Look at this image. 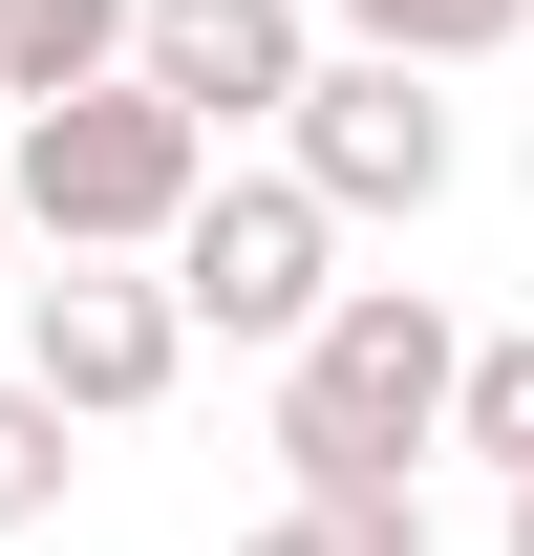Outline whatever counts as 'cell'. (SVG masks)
<instances>
[{"label":"cell","mask_w":534,"mask_h":556,"mask_svg":"<svg viewBox=\"0 0 534 556\" xmlns=\"http://www.w3.org/2000/svg\"><path fill=\"white\" fill-rule=\"evenodd\" d=\"M0 22H22V0H0Z\"/></svg>","instance_id":"obj_14"},{"label":"cell","mask_w":534,"mask_h":556,"mask_svg":"<svg viewBox=\"0 0 534 556\" xmlns=\"http://www.w3.org/2000/svg\"><path fill=\"white\" fill-rule=\"evenodd\" d=\"M236 556H428V514H300V492H278Z\"/></svg>","instance_id":"obj_11"},{"label":"cell","mask_w":534,"mask_h":556,"mask_svg":"<svg viewBox=\"0 0 534 556\" xmlns=\"http://www.w3.org/2000/svg\"><path fill=\"white\" fill-rule=\"evenodd\" d=\"M492 556H534V492H513V514H492Z\"/></svg>","instance_id":"obj_12"},{"label":"cell","mask_w":534,"mask_h":556,"mask_svg":"<svg viewBox=\"0 0 534 556\" xmlns=\"http://www.w3.org/2000/svg\"><path fill=\"white\" fill-rule=\"evenodd\" d=\"M342 43H364V65H492V43H534V0H342Z\"/></svg>","instance_id":"obj_8"},{"label":"cell","mask_w":534,"mask_h":556,"mask_svg":"<svg viewBox=\"0 0 534 556\" xmlns=\"http://www.w3.org/2000/svg\"><path fill=\"white\" fill-rule=\"evenodd\" d=\"M150 0H22L0 22V108H86V86H129Z\"/></svg>","instance_id":"obj_7"},{"label":"cell","mask_w":534,"mask_h":556,"mask_svg":"<svg viewBox=\"0 0 534 556\" xmlns=\"http://www.w3.org/2000/svg\"><path fill=\"white\" fill-rule=\"evenodd\" d=\"M0 193H22L43 257H171L193 193H214V129L171 86H86V108H22L0 129Z\"/></svg>","instance_id":"obj_2"},{"label":"cell","mask_w":534,"mask_h":556,"mask_svg":"<svg viewBox=\"0 0 534 556\" xmlns=\"http://www.w3.org/2000/svg\"><path fill=\"white\" fill-rule=\"evenodd\" d=\"M171 364H193L171 278H129V257H65V278H22V386H43L65 428H129V407H171Z\"/></svg>","instance_id":"obj_5"},{"label":"cell","mask_w":534,"mask_h":556,"mask_svg":"<svg viewBox=\"0 0 534 556\" xmlns=\"http://www.w3.org/2000/svg\"><path fill=\"white\" fill-rule=\"evenodd\" d=\"M278 172H300L321 214H406V236H428V214H449V86L342 43V65L278 108Z\"/></svg>","instance_id":"obj_4"},{"label":"cell","mask_w":534,"mask_h":556,"mask_svg":"<svg viewBox=\"0 0 534 556\" xmlns=\"http://www.w3.org/2000/svg\"><path fill=\"white\" fill-rule=\"evenodd\" d=\"M449 450H492V471L534 492V321H513V343H470V386H449Z\"/></svg>","instance_id":"obj_9"},{"label":"cell","mask_w":534,"mask_h":556,"mask_svg":"<svg viewBox=\"0 0 534 556\" xmlns=\"http://www.w3.org/2000/svg\"><path fill=\"white\" fill-rule=\"evenodd\" d=\"M321 257H342V214L300 193V172H214L193 236H171L150 278H171V321H193V343H278V364H300V343H321V300H342Z\"/></svg>","instance_id":"obj_3"},{"label":"cell","mask_w":534,"mask_h":556,"mask_svg":"<svg viewBox=\"0 0 534 556\" xmlns=\"http://www.w3.org/2000/svg\"><path fill=\"white\" fill-rule=\"evenodd\" d=\"M129 86H171V108H193V129L236 150V129H278V108L321 86V43H300V0H150Z\"/></svg>","instance_id":"obj_6"},{"label":"cell","mask_w":534,"mask_h":556,"mask_svg":"<svg viewBox=\"0 0 534 556\" xmlns=\"http://www.w3.org/2000/svg\"><path fill=\"white\" fill-rule=\"evenodd\" d=\"M0 257H22V193H0Z\"/></svg>","instance_id":"obj_13"},{"label":"cell","mask_w":534,"mask_h":556,"mask_svg":"<svg viewBox=\"0 0 534 556\" xmlns=\"http://www.w3.org/2000/svg\"><path fill=\"white\" fill-rule=\"evenodd\" d=\"M65 407H43V386H0V535H43V514H65Z\"/></svg>","instance_id":"obj_10"},{"label":"cell","mask_w":534,"mask_h":556,"mask_svg":"<svg viewBox=\"0 0 534 556\" xmlns=\"http://www.w3.org/2000/svg\"><path fill=\"white\" fill-rule=\"evenodd\" d=\"M449 386H470V321H449V300H428V278H342L321 343L278 364V471H300V514H428Z\"/></svg>","instance_id":"obj_1"}]
</instances>
